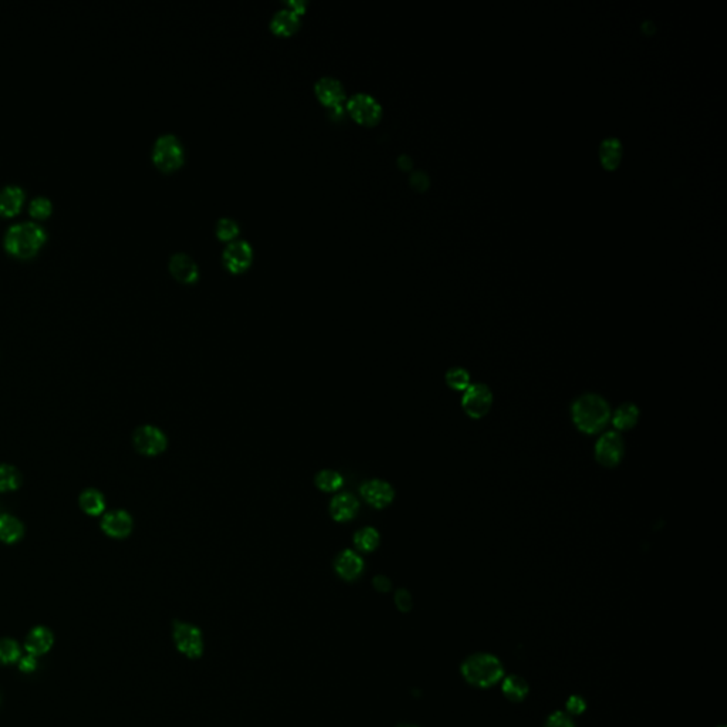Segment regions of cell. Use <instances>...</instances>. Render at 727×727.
<instances>
[{
    "instance_id": "1",
    "label": "cell",
    "mask_w": 727,
    "mask_h": 727,
    "mask_svg": "<svg viewBox=\"0 0 727 727\" xmlns=\"http://www.w3.org/2000/svg\"><path fill=\"white\" fill-rule=\"evenodd\" d=\"M45 239L47 232L41 225L33 220H23L7 227L3 237V246L7 253L14 257L30 259L45 243Z\"/></svg>"
},
{
    "instance_id": "2",
    "label": "cell",
    "mask_w": 727,
    "mask_h": 727,
    "mask_svg": "<svg viewBox=\"0 0 727 727\" xmlns=\"http://www.w3.org/2000/svg\"><path fill=\"white\" fill-rule=\"evenodd\" d=\"M571 414L574 424L581 432L597 433L608 424L611 408L603 397L586 394L573 404Z\"/></svg>"
},
{
    "instance_id": "3",
    "label": "cell",
    "mask_w": 727,
    "mask_h": 727,
    "mask_svg": "<svg viewBox=\"0 0 727 727\" xmlns=\"http://www.w3.org/2000/svg\"><path fill=\"white\" fill-rule=\"evenodd\" d=\"M462 672L469 684L488 688L499 682L503 675V667L497 658L488 654H478L466 659Z\"/></svg>"
},
{
    "instance_id": "4",
    "label": "cell",
    "mask_w": 727,
    "mask_h": 727,
    "mask_svg": "<svg viewBox=\"0 0 727 727\" xmlns=\"http://www.w3.org/2000/svg\"><path fill=\"white\" fill-rule=\"evenodd\" d=\"M185 158V149L181 139L171 132L161 134L152 146V159L162 171L176 169Z\"/></svg>"
},
{
    "instance_id": "5",
    "label": "cell",
    "mask_w": 727,
    "mask_h": 727,
    "mask_svg": "<svg viewBox=\"0 0 727 727\" xmlns=\"http://www.w3.org/2000/svg\"><path fill=\"white\" fill-rule=\"evenodd\" d=\"M493 404V395L489 387L483 384H475L469 385L465 389L463 398H462V406L465 412L478 419L483 418L492 408Z\"/></svg>"
},
{
    "instance_id": "6",
    "label": "cell",
    "mask_w": 727,
    "mask_h": 727,
    "mask_svg": "<svg viewBox=\"0 0 727 727\" xmlns=\"http://www.w3.org/2000/svg\"><path fill=\"white\" fill-rule=\"evenodd\" d=\"M350 114L362 124H372L381 117V104L368 92H355L347 102Z\"/></svg>"
},
{
    "instance_id": "7",
    "label": "cell",
    "mask_w": 727,
    "mask_h": 727,
    "mask_svg": "<svg viewBox=\"0 0 727 727\" xmlns=\"http://www.w3.org/2000/svg\"><path fill=\"white\" fill-rule=\"evenodd\" d=\"M624 456V441L618 432L604 433L596 445V458L605 468H615Z\"/></svg>"
},
{
    "instance_id": "8",
    "label": "cell",
    "mask_w": 727,
    "mask_h": 727,
    "mask_svg": "<svg viewBox=\"0 0 727 727\" xmlns=\"http://www.w3.org/2000/svg\"><path fill=\"white\" fill-rule=\"evenodd\" d=\"M135 449L146 456H155L166 449L165 433L152 425H144L134 433Z\"/></svg>"
},
{
    "instance_id": "9",
    "label": "cell",
    "mask_w": 727,
    "mask_h": 727,
    "mask_svg": "<svg viewBox=\"0 0 727 727\" xmlns=\"http://www.w3.org/2000/svg\"><path fill=\"white\" fill-rule=\"evenodd\" d=\"M173 638L176 642V647L181 652H183L186 657L195 659L200 657L202 654V637L198 628L189 624L183 623H175L173 627Z\"/></svg>"
},
{
    "instance_id": "10",
    "label": "cell",
    "mask_w": 727,
    "mask_h": 727,
    "mask_svg": "<svg viewBox=\"0 0 727 727\" xmlns=\"http://www.w3.org/2000/svg\"><path fill=\"white\" fill-rule=\"evenodd\" d=\"M223 262L232 271L244 270L253 257V249L244 239H233L223 250Z\"/></svg>"
},
{
    "instance_id": "11",
    "label": "cell",
    "mask_w": 727,
    "mask_h": 727,
    "mask_svg": "<svg viewBox=\"0 0 727 727\" xmlns=\"http://www.w3.org/2000/svg\"><path fill=\"white\" fill-rule=\"evenodd\" d=\"M360 493L368 505H371L377 509L387 507L394 500V495H395L392 486L388 482L379 480V479H374V480H368V482L362 483L360 488Z\"/></svg>"
},
{
    "instance_id": "12",
    "label": "cell",
    "mask_w": 727,
    "mask_h": 727,
    "mask_svg": "<svg viewBox=\"0 0 727 727\" xmlns=\"http://www.w3.org/2000/svg\"><path fill=\"white\" fill-rule=\"evenodd\" d=\"M314 90L321 102H324L328 108L343 105L345 101V88L343 82L335 77H320L314 84Z\"/></svg>"
},
{
    "instance_id": "13",
    "label": "cell",
    "mask_w": 727,
    "mask_h": 727,
    "mask_svg": "<svg viewBox=\"0 0 727 727\" xmlns=\"http://www.w3.org/2000/svg\"><path fill=\"white\" fill-rule=\"evenodd\" d=\"M132 517L125 510H114L102 517L101 529L112 539H125L132 532Z\"/></svg>"
},
{
    "instance_id": "14",
    "label": "cell",
    "mask_w": 727,
    "mask_h": 727,
    "mask_svg": "<svg viewBox=\"0 0 727 727\" xmlns=\"http://www.w3.org/2000/svg\"><path fill=\"white\" fill-rule=\"evenodd\" d=\"M169 269L172 274L183 283H192L199 276V267L196 262L192 259V256L183 252H176L171 256Z\"/></svg>"
},
{
    "instance_id": "15",
    "label": "cell",
    "mask_w": 727,
    "mask_h": 727,
    "mask_svg": "<svg viewBox=\"0 0 727 727\" xmlns=\"http://www.w3.org/2000/svg\"><path fill=\"white\" fill-rule=\"evenodd\" d=\"M24 202V189L17 183H7L0 188V215L13 216L18 213Z\"/></svg>"
},
{
    "instance_id": "16",
    "label": "cell",
    "mask_w": 727,
    "mask_h": 727,
    "mask_svg": "<svg viewBox=\"0 0 727 727\" xmlns=\"http://www.w3.org/2000/svg\"><path fill=\"white\" fill-rule=\"evenodd\" d=\"M358 500L350 493H341L331 500L330 513L335 522L352 520L358 512Z\"/></svg>"
},
{
    "instance_id": "17",
    "label": "cell",
    "mask_w": 727,
    "mask_h": 727,
    "mask_svg": "<svg viewBox=\"0 0 727 727\" xmlns=\"http://www.w3.org/2000/svg\"><path fill=\"white\" fill-rule=\"evenodd\" d=\"M335 570L340 574V577L351 581L362 573L364 561L357 553H354L351 550H345V551L340 553L338 557L335 559Z\"/></svg>"
},
{
    "instance_id": "18",
    "label": "cell",
    "mask_w": 727,
    "mask_h": 727,
    "mask_svg": "<svg viewBox=\"0 0 727 727\" xmlns=\"http://www.w3.org/2000/svg\"><path fill=\"white\" fill-rule=\"evenodd\" d=\"M53 642H54V638H53V634L50 632V630H47L45 627H36L27 635L24 648L28 655L40 657L51 648Z\"/></svg>"
},
{
    "instance_id": "19",
    "label": "cell",
    "mask_w": 727,
    "mask_h": 727,
    "mask_svg": "<svg viewBox=\"0 0 727 727\" xmlns=\"http://www.w3.org/2000/svg\"><path fill=\"white\" fill-rule=\"evenodd\" d=\"M298 23L300 14L290 7H283L273 14L270 20V27L273 31L279 34H290L298 27Z\"/></svg>"
},
{
    "instance_id": "20",
    "label": "cell",
    "mask_w": 727,
    "mask_h": 727,
    "mask_svg": "<svg viewBox=\"0 0 727 727\" xmlns=\"http://www.w3.org/2000/svg\"><path fill=\"white\" fill-rule=\"evenodd\" d=\"M24 534L23 523L10 515H0V542L13 544Z\"/></svg>"
},
{
    "instance_id": "21",
    "label": "cell",
    "mask_w": 727,
    "mask_h": 727,
    "mask_svg": "<svg viewBox=\"0 0 727 727\" xmlns=\"http://www.w3.org/2000/svg\"><path fill=\"white\" fill-rule=\"evenodd\" d=\"M640 419V409L634 404H623L617 408L613 424L620 431H628L634 428L638 424Z\"/></svg>"
},
{
    "instance_id": "22",
    "label": "cell",
    "mask_w": 727,
    "mask_h": 727,
    "mask_svg": "<svg viewBox=\"0 0 727 727\" xmlns=\"http://www.w3.org/2000/svg\"><path fill=\"white\" fill-rule=\"evenodd\" d=\"M80 507L88 516H99L105 509V499L97 489H85L80 495Z\"/></svg>"
},
{
    "instance_id": "23",
    "label": "cell",
    "mask_w": 727,
    "mask_h": 727,
    "mask_svg": "<svg viewBox=\"0 0 727 727\" xmlns=\"http://www.w3.org/2000/svg\"><path fill=\"white\" fill-rule=\"evenodd\" d=\"M354 544L358 550H361L364 553L374 551L379 544V534L372 527H364L362 530L355 533Z\"/></svg>"
},
{
    "instance_id": "24",
    "label": "cell",
    "mask_w": 727,
    "mask_h": 727,
    "mask_svg": "<svg viewBox=\"0 0 727 727\" xmlns=\"http://www.w3.org/2000/svg\"><path fill=\"white\" fill-rule=\"evenodd\" d=\"M21 485L20 472L11 465H0V493L13 492Z\"/></svg>"
},
{
    "instance_id": "25",
    "label": "cell",
    "mask_w": 727,
    "mask_h": 727,
    "mask_svg": "<svg viewBox=\"0 0 727 727\" xmlns=\"http://www.w3.org/2000/svg\"><path fill=\"white\" fill-rule=\"evenodd\" d=\"M529 692V686L523 678L519 677H510L506 679L503 685V694L506 698H509L512 702H520L526 698Z\"/></svg>"
},
{
    "instance_id": "26",
    "label": "cell",
    "mask_w": 727,
    "mask_h": 727,
    "mask_svg": "<svg viewBox=\"0 0 727 727\" xmlns=\"http://www.w3.org/2000/svg\"><path fill=\"white\" fill-rule=\"evenodd\" d=\"M343 483H344L343 476L338 472H334V470H321L316 476L317 488L320 490H323V492H327V493L337 492L343 486Z\"/></svg>"
},
{
    "instance_id": "27",
    "label": "cell",
    "mask_w": 727,
    "mask_h": 727,
    "mask_svg": "<svg viewBox=\"0 0 727 727\" xmlns=\"http://www.w3.org/2000/svg\"><path fill=\"white\" fill-rule=\"evenodd\" d=\"M20 658H21V652H20V647L16 641L7 640V638L0 640V664H3V665L14 664Z\"/></svg>"
},
{
    "instance_id": "28",
    "label": "cell",
    "mask_w": 727,
    "mask_h": 727,
    "mask_svg": "<svg viewBox=\"0 0 727 727\" xmlns=\"http://www.w3.org/2000/svg\"><path fill=\"white\" fill-rule=\"evenodd\" d=\"M446 384L455 391H465L470 385V375L463 368H452L446 374Z\"/></svg>"
},
{
    "instance_id": "29",
    "label": "cell",
    "mask_w": 727,
    "mask_h": 727,
    "mask_svg": "<svg viewBox=\"0 0 727 727\" xmlns=\"http://www.w3.org/2000/svg\"><path fill=\"white\" fill-rule=\"evenodd\" d=\"M28 212L36 219H44L50 216V213L53 212V203L47 196L38 195L34 199H31L28 205Z\"/></svg>"
},
{
    "instance_id": "30",
    "label": "cell",
    "mask_w": 727,
    "mask_h": 727,
    "mask_svg": "<svg viewBox=\"0 0 727 727\" xmlns=\"http://www.w3.org/2000/svg\"><path fill=\"white\" fill-rule=\"evenodd\" d=\"M216 233L222 239H233L239 233V223L232 217H220L216 223Z\"/></svg>"
},
{
    "instance_id": "31",
    "label": "cell",
    "mask_w": 727,
    "mask_h": 727,
    "mask_svg": "<svg viewBox=\"0 0 727 727\" xmlns=\"http://www.w3.org/2000/svg\"><path fill=\"white\" fill-rule=\"evenodd\" d=\"M546 727H574V723L567 715L559 712L549 718Z\"/></svg>"
},
{
    "instance_id": "32",
    "label": "cell",
    "mask_w": 727,
    "mask_h": 727,
    "mask_svg": "<svg viewBox=\"0 0 727 727\" xmlns=\"http://www.w3.org/2000/svg\"><path fill=\"white\" fill-rule=\"evenodd\" d=\"M395 601H397V605L402 610V611H408L412 605V600H411V596L405 591V590H401L397 593V597H395Z\"/></svg>"
},
{
    "instance_id": "33",
    "label": "cell",
    "mask_w": 727,
    "mask_h": 727,
    "mask_svg": "<svg viewBox=\"0 0 727 727\" xmlns=\"http://www.w3.org/2000/svg\"><path fill=\"white\" fill-rule=\"evenodd\" d=\"M18 665H20V669L23 672H31L36 669L37 667V662H36V657L33 655H27V657H23L18 659Z\"/></svg>"
},
{
    "instance_id": "34",
    "label": "cell",
    "mask_w": 727,
    "mask_h": 727,
    "mask_svg": "<svg viewBox=\"0 0 727 727\" xmlns=\"http://www.w3.org/2000/svg\"><path fill=\"white\" fill-rule=\"evenodd\" d=\"M567 706H569V711H570L571 713L577 715V713H581V712H583V709H584V702H583L580 698L574 696V698H571V699L569 701Z\"/></svg>"
},
{
    "instance_id": "35",
    "label": "cell",
    "mask_w": 727,
    "mask_h": 727,
    "mask_svg": "<svg viewBox=\"0 0 727 727\" xmlns=\"http://www.w3.org/2000/svg\"><path fill=\"white\" fill-rule=\"evenodd\" d=\"M375 587L379 590V591H388L389 587H391V583L388 581V578L385 577H377L375 578Z\"/></svg>"
},
{
    "instance_id": "36",
    "label": "cell",
    "mask_w": 727,
    "mask_h": 727,
    "mask_svg": "<svg viewBox=\"0 0 727 727\" xmlns=\"http://www.w3.org/2000/svg\"><path fill=\"white\" fill-rule=\"evenodd\" d=\"M289 7L300 14L306 9V1L304 0H291V1H289Z\"/></svg>"
},
{
    "instance_id": "37",
    "label": "cell",
    "mask_w": 727,
    "mask_h": 727,
    "mask_svg": "<svg viewBox=\"0 0 727 727\" xmlns=\"http://www.w3.org/2000/svg\"><path fill=\"white\" fill-rule=\"evenodd\" d=\"M399 727H415V726H399Z\"/></svg>"
},
{
    "instance_id": "38",
    "label": "cell",
    "mask_w": 727,
    "mask_h": 727,
    "mask_svg": "<svg viewBox=\"0 0 727 727\" xmlns=\"http://www.w3.org/2000/svg\"><path fill=\"white\" fill-rule=\"evenodd\" d=\"M722 727H723V726H722Z\"/></svg>"
}]
</instances>
